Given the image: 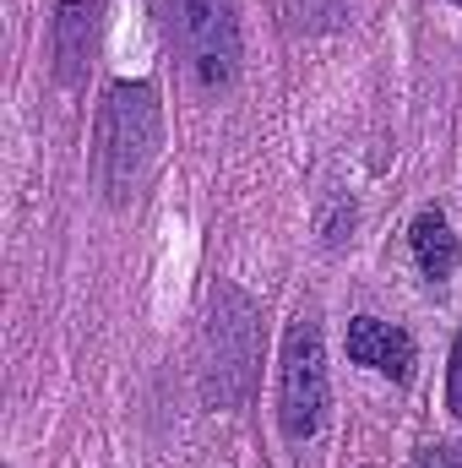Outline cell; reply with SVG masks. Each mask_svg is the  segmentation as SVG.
Returning <instances> with one entry per match:
<instances>
[{
	"mask_svg": "<svg viewBox=\"0 0 462 468\" xmlns=\"http://www.w3.org/2000/svg\"><path fill=\"white\" fill-rule=\"evenodd\" d=\"M158 142H163L158 93L147 82H115L99 115V186L110 191V202H125L136 191Z\"/></svg>",
	"mask_w": 462,
	"mask_h": 468,
	"instance_id": "obj_1",
	"label": "cell"
},
{
	"mask_svg": "<svg viewBox=\"0 0 462 468\" xmlns=\"http://www.w3.org/2000/svg\"><path fill=\"white\" fill-rule=\"evenodd\" d=\"M283 436L310 441L327 414V349H321V322L316 311H299L283 338V392H278Z\"/></svg>",
	"mask_w": 462,
	"mask_h": 468,
	"instance_id": "obj_2",
	"label": "cell"
},
{
	"mask_svg": "<svg viewBox=\"0 0 462 468\" xmlns=\"http://www.w3.org/2000/svg\"><path fill=\"white\" fill-rule=\"evenodd\" d=\"M169 33L202 88H229L239 71V16L234 0H169Z\"/></svg>",
	"mask_w": 462,
	"mask_h": 468,
	"instance_id": "obj_3",
	"label": "cell"
},
{
	"mask_svg": "<svg viewBox=\"0 0 462 468\" xmlns=\"http://www.w3.org/2000/svg\"><path fill=\"white\" fill-rule=\"evenodd\" d=\"M446 403H452V414L462 420V333H457V344H452V370H446Z\"/></svg>",
	"mask_w": 462,
	"mask_h": 468,
	"instance_id": "obj_8",
	"label": "cell"
},
{
	"mask_svg": "<svg viewBox=\"0 0 462 468\" xmlns=\"http://www.w3.org/2000/svg\"><path fill=\"white\" fill-rule=\"evenodd\" d=\"M414 468H462V447H452V441H436V447H425V452L414 458Z\"/></svg>",
	"mask_w": 462,
	"mask_h": 468,
	"instance_id": "obj_7",
	"label": "cell"
},
{
	"mask_svg": "<svg viewBox=\"0 0 462 468\" xmlns=\"http://www.w3.org/2000/svg\"><path fill=\"white\" fill-rule=\"evenodd\" d=\"M88 27H93V5L88 0H66L60 5V77H77V60L88 49Z\"/></svg>",
	"mask_w": 462,
	"mask_h": 468,
	"instance_id": "obj_6",
	"label": "cell"
},
{
	"mask_svg": "<svg viewBox=\"0 0 462 468\" xmlns=\"http://www.w3.org/2000/svg\"><path fill=\"white\" fill-rule=\"evenodd\" d=\"M457 5H462V0H457Z\"/></svg>",
	"mask_w": 462,
	"mask_h": 468,
	"instance_id": "obj_9",
	"label": "cell"
},
{
	"mask_svg": "<svg viewBox=\"0 0 462 468\" xmlns=\"http://www.w3.org/2000/svg\"><path fill=\"white\" fill-rule=\"evenodd\" d=\"M408 239H414V261H419L425 278L441 283V278L457 267V234H452V224H446L436 207H425V213L414 218V234H408Z\"/></svg>",
	"mask_w": 462,
	"mask_h": 468,
	"instance_id": "obj_5",
	"label": "cell"
},
{
	"mask_svg": "<svg viewBox=\"0 0 462 468\" xmlns=\"http://www.w3.org/2000/svg\"><path fill=\"white\" fill-rule=\"evenodd\" d=\"M348 354H353L359 365L392 376V381H403V376L414 370V338H408L403 327H392V322H375V316H359V322L348 327Z\"/></svg>",
	"mask_w": 462,
	"mask_h": 468,
	"instance_id": "obj_4",
	"label": "cell"
}]
</instances>
